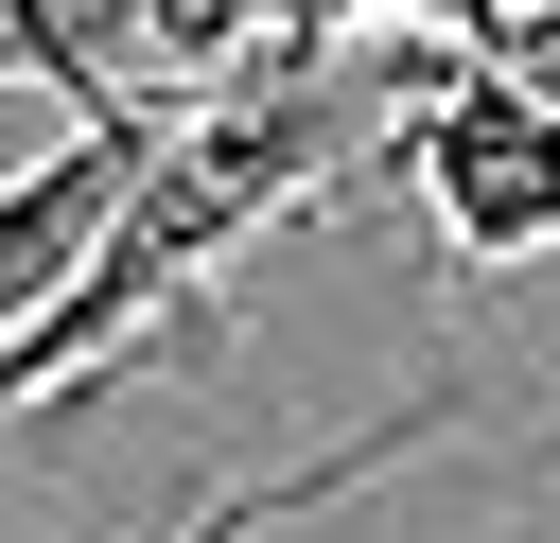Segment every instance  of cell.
Instances as JSON below:
<instances>
[{
	"mask_svg": "<svg viewBox=\"0 0 560 543\" xmlns=\"http://www.w3.org/2000/svg\"><path fill=\"white\" fill-rule=\"evenodd\" d=\"M385 175H420V210H438V263H455V280H490V263L560 245V105H525V88H508V70H472L455 35L420 53V88H402V123H385Z\"/></svg>",
	"mask_w": 560,
	"mask_h": 543,
	"instance_id": "obj_1",
	"label": "cell"
},
{
	"mask_svg": "<svg viewBox=\"0 0 560 543\" xmlns=\"http://www.w3.org/2000/svg\"><path fill=\"white\" fill-rule=\"evenodd\" d=\"M158 123H175V105H105V123H70L35 175H0V333H18L70 263H88V228L122 210V175L158 158Z\"/></svg>",
	"mask_w": 560,
	"mask_h": 543,
	"instance_id": "obj_2",
	"label": "cell"
},
{
	"mask_svg": "<svg viewBox=\"0 0 560 543\" xmlns=\"http://www.w3.org/2000/svg\"><path fill=\"white\" fill-rule=\"evenodd\" d=\"M438 420H455V385H420V403H385V420H350L332 455H298V473H262V490H210V508H192V525H158V543H280V525H315L332 490H368L385 455H420Z\"/></svg>",
	"mask_w": 560,
	"mask_h": 543,
	"instance_id": "obj_3",
	"label": "cell"
},
{
	"mask_svg": "<svg viewBox=\"0 0 560 543\" xmlns=\"http://www.w3.org/2000/svg\"><path fill=\"white\" fill-rule=\"evenodd\" d=\"M0 88H52L70 123H105V105H140V88L105 70V35H88V18H18V0H0Z\"/></svg>",
	"mask_w": 560,
	"mask_h": 543,
	"instance_id": "obj_4",
	"label": "cell"
},
{
	"mask_svg": "<svg viewBox=\"0 0 560 543\" xmlns=\"http://www.w3.org/2000/svg\"><path fill=\"white\" fill-rule=\"evenodd\" d=\"M455 53H472V70H508L525 105H560V0H472V18H455Z\"/></svg>",
	"mask_w": 560,
	"mask_h": 543,
	"instance_id": "obj_5",
	"label": "cell"
},
{
	"mask_svg": "<svg viewBox=\"0 0 560 543\" xmlns=\"http://www.w3.org/2000/svg\"><path fill=\"white\" fill-rule=\"evenodd\" d=\"M298 18H315V35H455L472 0H298Z\"/></svg>",
	"mask_w": 560,
	"mask_h": 543,
	"instance_id": "obj_6",
	"label": "cell"
},
{
	"mask_svg": "<svg viewBox=\"0 0 560 543\" xmlns=\"http://www.w3.org/2000/svg\"><path fill=\"white\" fill-rule=\"evenodd\" d=\"M18 18H88V0H18Z\"/></svg>",
	"mask_w": 560,
	"mask_h": 543,
	"instance_id": "obj_7",
	"label": "cell"
}]
</instances>
